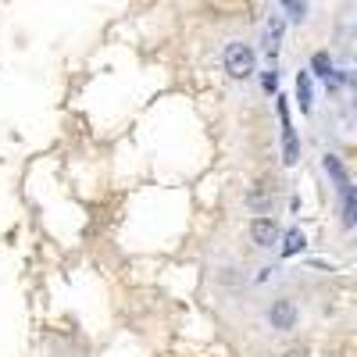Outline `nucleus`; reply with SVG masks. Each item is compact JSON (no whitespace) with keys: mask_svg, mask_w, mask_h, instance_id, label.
I'll use <instances>...</instances> for the list:
<instances>
[{"mask_svg":"<svg viewBox=\"0 0 357 357\" xmlns=\"http://www.w3.org/2000/svg\"><path fill=\"white\" fill-rule=\"evenodd\" d=\"M225 72L232 79H247L254 75V50L247 43H229L225 47Z\"/></svg>","mask_w":357,"mask_h":357,"instance_id":"f257e3e1","label":"nucleus"},{"mask_svg":"<svg viewBox=\"0 0 357 357\" xmlns=\"http://www.w3.org/2000/svg\"><path fill=\"white\" fill-rule=\"evenodd\" d=\"M268 321H272V329H279V333L293 329V325H296V304L289 301V296L275 301V304H272V311H268Z\"/></svg>","mask_w":357,"mask_h":357,"instance_id":"f03ea898","label":"nucleus"},{"mask_svg":"<svg viewBox=\"0 0 357 357\" xmlns=\"http://www.w3.org/2000/svg\"><path fill=\"white\" fill-rule=\"evenodd\" d=\"M279 114H282V161L286 165H296L301 161V143H296V132L289 126V114H286V104L279 100Z\"/></svg>","mask_w":357,"mask_h":357,"instance_id":"7ed1b4c3","label":"nucleus"},{"mask_svg":"<svg viewBox=\"0 0 357 357\" xmlns=\"http://www.w3.org/2000/svg\"><path fill=\"white\" fill-rule=\"evenodd\" d=\"M250 240H254L257 247L279 243V225H275V218H254V222H250Z\"/></svg>","mask_w":357,"mask_h":357,"instance_id":"20e7f679","label":"nucleus"},{"mask_svg":"<svg viewBox=\"0 0 357 357\" xmlns=\"http://www.w3.org/2000/svg\"><path fill=\"white\" fill-rule=\"evenodd\" d=\"M321 165H325V172L333 175V183L340 186V193H347V190H350V178H347V168L340 165V158H336V154H325Z\"/></svg>","mask_w":357,"mask_h":357,"instance_id":"39448f33","label":"nucleus"},{"mask_svg":"<svg viewBox=\"0 0 357 357\" xmlns=\"http://www.w3.org/2000/svg\"><path fill=\"white\" fill-rule=\"evenodd\" d=\"M279 43H282V18L275 15L272 22L264 25V47H268V54H272V57L279 54Z\"/></svg>","mask_w":357,"mask_h":357,"instance_id":"423d86ee","label":"nucleus"},{"mask_svg":"<svg viewBox=\"0 0 357 357\" xmlns=\"http://www.w3.org/2000/svg\"><path fill=\"white\" fill-rule=\"evenodd\" d=\"M304 243H307V240H304V232H301V229H289V232L282 236V257L301 254V250H304Z\"/></svg>","mask_w":357,"mask_h":357,"instance_id":"0eeeda50","label":"nucleus"},{"mask_svg":"<svg viewBox=\"0 0 357 357\" xmlns=\"http://www.w3.org/2000/svg\"><path fill=\"white\" fill-rule=\"evenodd\" d=\"M307 75H321V79H329L333 75V57L325 54V50H318L314 57H311V72Z\"/></svg>","mask_w":357,"mask_h":357,"instance_id":"6e6552de","label":"nucleus"},{"mask_svg":"<svg viewBox=\"0 0 357 357\" xmlns=\"http://www.w3.org/2000/svg\"><path fill=\"white\" fill-rule=\"evenodd\" d=\"M296 100H301V111H311V75L307 72L296 75Z\"/></svg>","mask_w":357,"mask_h":357,"instance_id":"1a4fd4ad","label":"nucleus"},{"mask_svg":"<svg viewBox=\"0 0 357 357\" xmlns=\"http://www.w3.org/2000/svg\"><path fill=\"white\" fill-rule=\"evenodd\" d=\"M282 8H286V15H289L293 22H304V15H307V0H282Z\"/></svg>","mask_w":357,"mask_h":357,"instance_id":"9d476101","label":"nucleus"},{"mask_svg":"<svg viewBox=\"0 0 357 357\" xmlns=\"http://www.w3.org/2000/svg\"><path fill=\"white\" fill-rule=\"evenodd\" d=\"M354 215H357V200H354V190L343 193V225H354Z\"/></svg>","mask_w":357,"mask_h":357,"instance_id":"9b49d317","label":"nucleus"},{"mask_svg":"<svg viewBox=\"0 0 357 357\" xmlns=\"http://www.w3.org/2000/svg\"><path fill=\"white\" fill-rule=\"evenodd\" d=\"M247 204H250V207H257V211H261V207H268V204H272V193L257 186V190H254V193L247 197Z\"/></svg>","mask_w":357,"mask_h":357,"instance_id":"f8f14e48","label":"nucleus"},{"mask_svg":"<svg viewBox=\"0 0 357 357\" xmlns=\"http://www.w3.org/2000/svg\"><path fill=\"white\" fill-rule=\"evenodd\" d=\"M261 86H264V93H275V89H279V75H275V72H264Z\"/></svg>","mask_w":357,"mask_h":357,"instance_id":"ddd939ff","label":"nucleus"}]
</instances>
